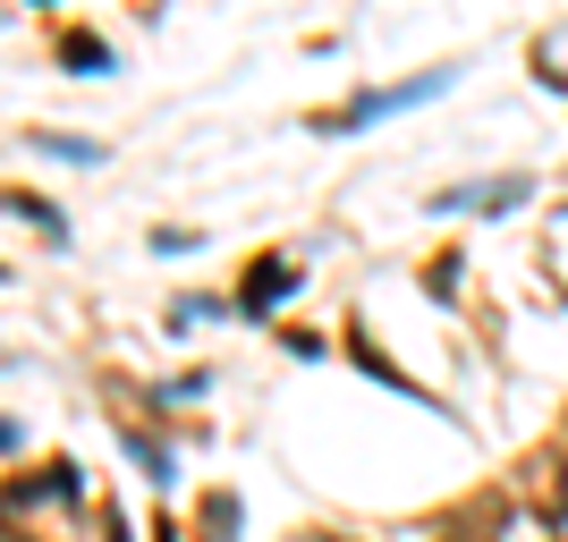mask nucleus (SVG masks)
Returning a JSON list of instances; mask_svg holds the SVG:
<instances>
[{
  "mask_svg": "<svg viewBox=\"0 0 568 542\" xmlns=\"http://www.w3.org/2000/svg\"><path fill=\"white\" fill-rule=\"evenodd\" d=\"M288 288H297V280H288L281 263H272V272H255V288H246V314H263V306H281Z\"/></svg>",
  "mask_w": 568,
  "mask_h": 542,
  "instance_id": "obj_2",
  "label": "nucleus"
},
{
  "mask_svg": "<svg viewBox=\"0 0 568 542\" xmlns=\"http://www.w3.org/2000/svg\"><path fill=\"white\" fill-rule=\"evenodd\" d=\"M450 85V76H416V85H390V94H365V102H348V111L332 119V127H365V119H382V111H407V102H433Z\"/></svg>",
  "mask_w": 568,
  "mask_h": 542,
  "instance_id": "obj_1",
  "label": "nucleus"
}]
</instances>
